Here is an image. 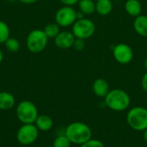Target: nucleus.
<instances>
[{
	"mask_svg": "<svg viewBox=\"0 0 147 147\" xmlns=\"http://www.w3.org/2000/svg\"><path fill=\"white\" fill-rule=\"evenodd\" d=\"M77 11L71 6H64L55 14V22L59 27H69L77 21Z\"/></svg>",
	"mask_w": 147,
	"mask_h": 147,
	"instance_id": "6e6552de",
	"label": "nucleus"
},
{
	"mask_svg": "<svg viewBox=\"0 0 147 147\" xmlns=\"http://www.w3.org/2000/svg\"><path fill=\"white\" fill-rule=\"evenodd\" d=\"M3 54L2 50L0 49V64H1V63H2V61H3Z\"/></svg>",
	"mask_w": 147,
	"mask_h": 147,
	"instance_id": "cd10ccee",
	"label": "nucleus"
},
{
	"mask_svg": "<svg viewBox=\"0 0 147 147\" xmlns=\"http://www.w3.org/2000/svg\"><path fill=\"white\" fill-rule=\"evenodd\" d=\"M16 114L18 120L22 124H34L39 116L37 107L34 102L28 100H23L18 103Z\"/></svg>",
	"mask_w": 147,
	"mask_h": 147,
	"instance_id": "20e7f679",
	"label": "nucleus"
},
{
	"mask_svg": "<svg viewBox=\"0 0 147 147\" xmlns=\"http://www.w3.org/2000/svg\"><path fill=\"white\" fill-rule=\"evenodd\" d=\"M96 31L95 23L89 18L78 19L72 25V34L76 38L79 39H89Z\"/></svg>",
	"mask_w": 147,
	"mask_h": 147,
	"instance_id": "423d86ee",
	"label": "nucleus"
},
{
	"mask_svg": "<svg viewBox=\"0 0 147 147\" xmlns=\"http://www.w3.org/2000/svg\"><path fill=\"white\" fill-rule=\"evenodd\" d=\"M144 132V134H143V138H144V140H145V142L147 144V128L145 130V131H143Z\"/></svg>",
	"mask_w": 147,
	"mask_h": 147,
	"instance_id": "bb28decb",
	"label": "nucleus"
},
{
	"mask_svg": "<svg viewBox=\"0 0 147 147\" xmlns=\"http://www.w3.org/2000/svg\"><path fill=\"white\" fill-rule=\"evenodd\" d=\"M92 90L94 94L98 97H105L109 93V83L103 78H96L92 84Z\"/></svg>",
	"mask_w": 147,
	"mask_h": 147,
	"instance_id": "9b49d317",
	"label": "nucleus"
},
{
	"mask_svg": "<svg viewBox=\"0 0 147 147\" xmlns=\"http://www.w3.org/2000/svg\"><path fill=\"white\" fill-rule=\"evenodd\" d=\"M113 57L121 65H127L134 59L132 47L126 43H119L113 48Z\"/></svg>",
	"mask_w": 147,
	"mask_h": 147,
	"instance_id": "1a4fd4ad",
	"label": "nucleus"
},
{
	"mask_svg": "<svg viewBox=\"0 0 147 147\" xmlns=\"http://www.w3.org/2000/svg\"><path fill=\"white\" fill-rule=\"evenodd\" d=\"M48 37L43 30H32L27 36L26 44L28 49L33 53H39L45 50L47 46Z\"/></svg>",
	"mask_w": 147,
	"mask_h": 147,
	"instance_id": "39448f33",
	"label": "nucleus"
},
{
	"mask_svg": "<svg viewBox=\"0 0 147 147\" xmlns=\"http://www.w3.org/2000/svg\"><path fill=\"white\" fill-rule=\"evenodd\" d=\"M34 125L37 127L39 131L47 132L53 128V121L50 116H48L47 115H41L37 117V119L34 122Z\"/></svg>",
	"mask_w": 147,
	"mask_h": 147,
	"instance_id": "4468645a",
	"label": "nucleus"
},
{
	"mask_svg": "<svg viewBox=\"0 0 147 147\" xmlns=\"http://www.w3.org/2000/svg\"><path fill=\"white\" fill-rule=\"evenodd\" d=\"M18 1L22 3H25V4H32V3H34L35 2H37L38 0H18Z\"/></svg>",
	"mask_w": 147,
	"mask_h": 147,
	"instance_id": "a878e982",
	"label": "nucleus"
},
{
	"mask_svg": "<svg viewBox=\"0 0 147 147\" xmlns=\"http://www.w3.org/2000/svg\"><path fill=\"white\" fill-rule=\"evenodd\" d=\"M80 147H105V146L101 140L91 138L90 140L81 145Z\"/></svg>",
	"mask_w": 147,
	"mask_h": 147,
	"instance_id": "4be33fe9",
	"label": "nucleus"
},
{
	"mask_svg": "<svg viewBox=\"0 0 147 147\" xmlns=\"http://www.w3.org/2000/svg\"><path fill=\"white\" fill-rule=\"evenodd\" d=\"M71 145L69 139L64 134L59 135L53 141V147H70Z\"/></svg>",
	"mask_w": 147,
	"mask_h": 147,
	"instance_id": "412c9836",
	"label": "nucleus"
},
{
	"mask_svg": "<svg viewBox=\"0 0 147 147\" xmlns=\"http://www.w3.org/2000/svg\"><path fill=\"white\" fill-rule=\"evenodd\" d=\"M104 103L113 111L122 112L129 108L131 98L127 91L121 89H113L104 97Z\"/></svg>",
	"mask_w": 147,
	"mask_h": 147,
	"instance_id": "f03ea898",
	"label": "nucleus"
},
{
	"mask_svg": "<svg viewBox=\"0 0 147 147\" xmlns=\"http://www.w3.org/2000/svg\"><path fill=\"white\" fill-rule=\"evenodd\" d=\"M141 87H142L143 90L147 93V71L144 74V76L142 77V79H141Z\"/></svg>",
	"mask_w": 147,
	"mask_h": 147,
	"instance_id": "b1692460",
	"label": "nucleus"
},
{
	"mask_svg": "<svg viewBox=\"0 0 147 147\" xmlns=\"http://www.w3.org/2000/svg\"><path fill=\"white\" fill-rule=\"evenodd\" d=\"M125 10L129 16L135 18L141 15L142 4L139 0H127L125 3Z\"/></svg>",
	"mask_w": 147,
	"mask_h": 147,
	"instance_id": "ddd939ff",
	"label": "nucleus"
},
{
	"mask_svg": "<svg viewBox=\"0 0 147 147\" xmlns=\"http://www.w3.org/2000/svg\"><path fill=\"white\" fill-rule=\"evenodd\" d=\"M127 121L132 129L145 131L147 128V109L140 106L130 109L127 114Z\"/></svg>",
	"mask_w": 147,
	"mask_h": 147,
	"instance_id": "7ed1b4c3",
	"label": "nucleus"
},
{
	"mask_svg": "<svg viewBox=\"0 0 147 147\" xmlns=\"http://www.w3.org/2000/svg\"><path fill=\"white\" fill-rule=\"evenodd\" d=\"M65 6H72L79 2V0H59Z\"/></svg>",
	"mask_w": 147,
	"mask_h": 147,
	"instance_id": "393cba45",
	"label": "nucleus"
},
{
	"mask_svg": "<svg viewBox=\"0 0 147 147\" xmlns=\"http://www.w3.org/2000/svg\"><path fill=\"white\" fill-rule=\"evenodd\" d=\"M113 10V3L111 0H97L96 2V11L98 15L106 16Z\"/></svg>",
	"mask_w": 147,
	"mask_h": 147,
	"instance_id": "dca6fc26",
	"label": "nucleus"
},
{
	"mask_svg": "<svg viewBox=\"0 0 147 147\" xmlns=\"http://www.w3.org/2000/svg\"><path fill=\"white\" fill-rule=\"evenodd\" d=\"M16 103L15 96L6 91L0 92V109L1 110H9L11 109Z\"/></svg>",
	"mask_w": 147,
	"mask_h": 147,
	"instance_id": "2eb2a0df",
	"label": "nucleus"
},
{
	"mask_svg": "<svg viewBox=\"0 0 147 147\" xmlns=\"http://www.w3.org/2000/svg\"><path fill=\"white\" fill-rule=\"evenodd\" d=\"M76 37L72 32L60 31L59 34L54 38V43L57 47L60 49H69L72 47Z\"/></svg>",
	"mask_w": 147,
	"mask_h": 147,
	"instance_id": "9d476101",
	"label": "nucleus"
},
{
	"mask_svg": "<svg viewBox=\"0 0 147 147\" xmlns=\"http://www.w3.org/2000/svg\"><path fill=\"white\" fill-rule=\"evenodd\" d=\"M72 47L78 52H81L84 49L85 47V40L84 39H79V38H76L73 43Z\"/></svg>",
	"mask_w": 147,
	"mask_h": 147,
	"instance_id": "5701e85b",
	"label": "nucleus"
},
{
	"mask_svg": "<svg viewBox=\"0 0 147 147\" xmlns=\"http://www.w3.org/2000/svg\"><path fill=\"white\" fill-rule=\"evenodd\" d=\"M134 28L135 32L143 37H147V16L140 15L134 21Z\"/></svg>",
	"mask_w": 147,
	"mask_h": 147,
	"instance_id": "f8f14e48",
	"label": "nucleus"
},
{
	"mask_svg": "<svg viewBox=\"0 0 147 147\" xmlns=\"http://www.w3.org/2000/svg\"><path fill=\"white\" fill-rule=\"evenodd\" d=\"M9 38V26L3 21H0V44L4 43Z\"/></svg>",
	"mask_w": 147,
	"mask_h": 147,
	"instance_id": "aec40b11",
	"label": "nucleus"
},
{
	"mask_svg": "<svg viewBox=\"0 0 147 147\" xmlns=\"http://www.w3.org/2000/svg\"><path fill=\"white\" fill-rule=\"evenodd\" d=\"M65 135L71 144L81 146L92 138V130L84 122L74 121L65 127Z\"/></svg>",
	"mask_w": 147,
	"mask_h": 147,
	"instance_id": "f257e3e1",
	"label": "nucleus"
},
{
	"mask_svg": "<svg viewBox=\"0 0 147 147\" xmlns=\"http://www.w3.org/2000/svg\"><path fill=\"white\" fill-rule=\"evenodd\" d=\"M4 45H5L7 50L11 52V53H16V52L19 51V49H20V42L16 38H10L9 37L4 42Z\"/></svg>",
	"mask_w": 147,
	"mask_h": 147,
	"instance_id": "6ab92c4d",
	"label": "nucleus"
},
{
	"mask_svg": "<svg viewBox=\"0 0 147 147\" xmlns=\"http://www.w3.org/2000/svg\"><path fill=\"white\" fill-rule=\"evenodd\" d=\"M78 8L84 16L91 15L96 11V3L93 0H79Z\"/></svg>",
	"mask_w": 147,
	"mask_h": 147,
	"instance_id": "f3484780",
	"label": "nucleus"
},
{
	"mask_svg": "<svg viewBox=\"0 0 147 147\" xmlns=\"http://www.w3.org/2000/svg\"><path fill=\"white\" fill-rule=\"evenodd\" d=\"M144 65H145V68H146V70L147 71V58L145 59V62H144Z\"/></svg>",
	"mask_w": 147,
	"mask_h": 147,
	"instance_id": "c85d7f7f",
	"label": "nucleus"
},
{
	"mask_svg": "<svg viewBox=\"0 0 147 147\" xmlns=\"http://www.w3.org/2000/svg\"><path fill=\"white\" fill-rule=\"evenodd\" d=\"M39 135V129L34 124H22L16 134L17 141L23 145L28 146L36 141Z\"/></svg>",
	"mask_w": 147,
	"mask_h": 147,
	"instance_id": "0eeeda50",
	"label": "nucleus"
},
{
	"mask_svg": "<svg viewBox=\"0 0 147 147\" xmlns=\"http://www.w3.org/2000/svg\"><path fill=\"white\" fill-rule=\"evenodd\" d=\"M46 35L49 38H55L60 32V27L55 22V23H49L45 26L43 29Z\"/></svg>",
	"mask_w": 147,
	"mask_h": 147,
	"instance_id": "a211bd4d",
	"label": "nucleus"
}]
</instances>
